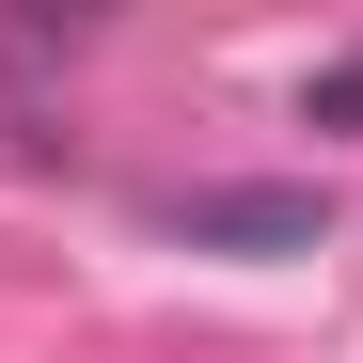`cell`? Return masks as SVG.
Returning <instances> with one entry per match:
<instances>
[{"label": "cell", "instance_id": "cell-2", "mask_svg": "<svg viewBox=\"0 0 363 363\" xmlns=\"http://www.w3.org/2000/svg\"><path fill=\"white\" fill-rule=\"evenodd\" d=\"M300 127H347V143H363V48H347V64H316V79H300Z\"/></svg>", "mask_w": 363, "mask_h": 363}, {"label": "cell", "instance_id": "cell-1", "mask_svg": "<svg viewBox=\"0 0 363 363\" xmlns=\"http://www.w3.org/2000/svg\"><path fill=\"white\" fill-rule=\"evenodd\" d=\"M158 237H190V253H316L332 206L284 190V174H206V190H158Z\"/></svg>", "mask_w": 363, "mask_h": 363}]
</instances>
